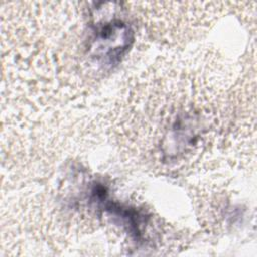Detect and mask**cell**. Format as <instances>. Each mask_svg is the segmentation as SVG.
<instances>
[{"mask_svg": "<svg viewBox=\"0 0 257 257\" xmlns=\"http://www.w3.org/2000/svg\"><path fill=\"white\" fill-rule=\"evenodd\" d=\"M204 81L189 74L177 87L169 89L170 95L155 99L153 115L146 122V137L151 144L150 155H155L157 161L164 165H175L202 149L205 141L212 139L213 125L219 123V108L215 107L211 88L207 91Z\"/></svg>", "mask_w": 257, "mask_h": 257, "instance_id": "cell-1", "label": "cell"}]
</instances>
